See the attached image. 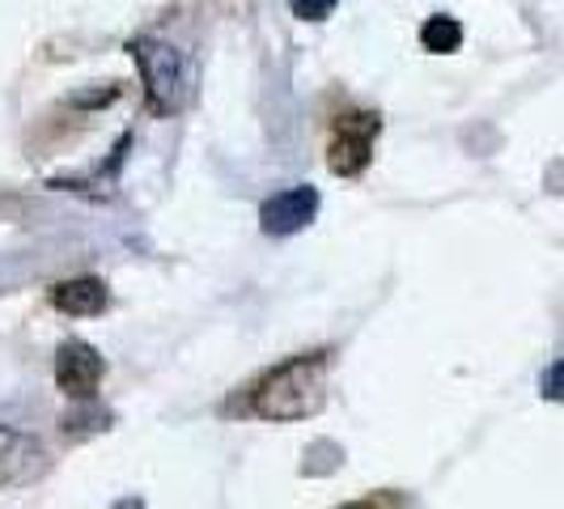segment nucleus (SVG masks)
<instances>
[{"label":"nucleus","instance_id":"nucleus-1","mask_svg":"<svg viewBox=\"0 0 564 509\" xmlns=\"http://www.w3.org/2000/svg\"><path fill=\"white\" fill-rule=\"evenodd\" d=\"M323 403H327V357L314 353V357L272 369L254 387L251 412L268 421H302V416H314Z\"/></svg>","mask_w":564,"mask_h":509},{"label":"nucleus","instance_id":"nucleus-2","mask_svg":"<svg viewBox=\"0 0 564 509\" xmlns=\"http://www.w3.org/2000/svg\"><path fill=\"white\" fill-rule=\"evenodd\" d=\"M132 59L141 68L144 94H149V111L158 115H178L192 102V68L187 56L166 43V39H137L132 43Z\"/></svg>","mask_w":564,"mask_h":509},{"label":"nucleus","instance_id":"nucleus-3","mask_svg":"<svg viewBox=\"0 0 564 509\" xmlns=\"http://www.w3.org/2000/svg\"><path fill=\"white\" fill-rule=\"evenodd\" d=\"M382 132V119L373 111H352L339 115L327 141V166L336 170L339 178H357L373 158V141Z\"/></svg>","mask_w":564,"mask_h":509},{"label":"nucleus","instance_id":"nucleus-4","mask_svg":"<svg viewBox=\"0 0 564 509\" xmlns=\"http://www.w3.org/2000/svg\"><path fill=\"white\" fill-rule=\"evenodd\" d=\"M314 217H318V192H314L311 183L284 187V192L263 199V208H259V226L272 238H289V234L311 226Z\"/></svg>","mask_w":564,"mask_h":509},{"label":"nucleus","instance_id":"nucleus-5","mask_svg":"<svg viewBox=\"0 0 564 509\" xmlns=\"http://www.w3.org/2000/svg\"><path fill=\"white\" fill-rule=\"evenodd\" d=\"M47 472V451L18 429H0V488H22Z\"/></svg>","mask_w":564,"mask_h":509},{"label":"nucleus","instance_id":"nucleus-6","mask_svg":"<svg viewBox=\"0 0 564 509\" xmlns=\"http://www.w3.org/2000/svg\"><path fill=\"white\" fill-rule=\"evenodd\" d=\"M102 373H107L102 353H98V348H89V344H82V339L64 344V348L56 353V382L73 399L94 396V391H98V382H102Z\"/></svg>","mask_w":564,"mask_h":509},{"label":"nucleus","instance_id":"nucleus-7","mask_svg":"<svg viewBox=\"0 0 564 509\" xmlns=\"http://www.w3.org/2000/svg\"><path fill=\"white\" fill-rule=\"evenodd\" d=\"M107 302H111V293H107V284L98 281V277H77V281H64L52 289V306L64 314H102L107 311Z\"/></svg>","mask_w":564,"mask_h":509},{"label":"nucleus","instance_id":"nucleus-8","mask_svg":"<svg viewBox=\"0 0 564 509\" xmlns=\"http://www.w3.org/2000/svg\"><path fill=\"white\" fill-rule=\"evenodd\" d=\"M458 43H463V26H458V18H451V13H433V18H424L421 22L424 52H433V56H451Z\"/></svg>","mask_w":564,"mask_h":509},{"label":"nucleus","instance_id":"nucleus-9","mask_svg":"<svg viewBox=\"0 0 564 509\" xmlns=\"http://www.w3.org/2000/svg\"><path fill=\"white\" fill-rule=\"evenodd\" d=\"M336 4L339 0H289L293 18H302V22H327L336 13Z\"/></svg>","mask_w":564,"mask_h":509},{"label":"nucleus","instance_id":"nucleus-10","mask_svg":"<svg viewBox=\"0 0 564 509\" xmlns=\"http://www.w3.org/2000/svg\"><path fill=\"white\" fill-rule=\"evenodd\" d=\"M556 373H561V369H556V366L547 369V399H556V396H561V391H556Z\"/></svg>","mask_w":564,"mask_h":509},{"label":"nucleus","instance_id":"nucleus-11","mask_svg":"<svg viewBox=\"0 0 564 509\" xmlns=\"http://www.w3.org/2000/svg\"><path fill=\"white\" fill-rule=\"evenodd\" d=\"M387 506V501H366V506H361V501H352V506H344V509H382Z\"/></svg>","mask_w":564,"mask_h":509}]
</instances>
